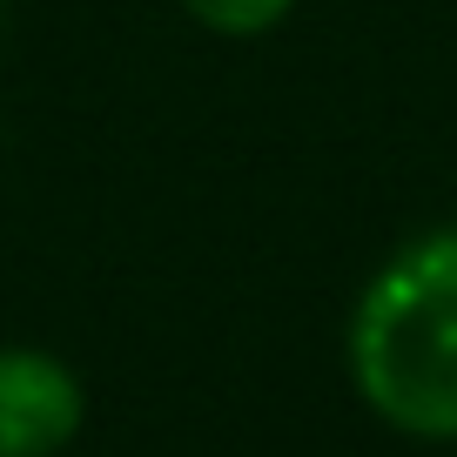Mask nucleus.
Returning a JSON list of instances; mask_svg holds the SVG:
<instances>
[{
    "instance_id": "1",
    "label": "nucleus",
    "mask_w": 457,
    "mask_h": 457,
    "mask_svg": "<svg viewBox=\"0 0 457 457\" xmlns=\"http://www.w3.org/2000/svg\"><path fill=\"white\" fill-rule=\"evenodd\" d=\"M350 377L390 430L457 444V228L370 276L350 316Z\"/></svg>"
},
{
    "instance_id": "2",
    "label": "nucleus",
    "mask_w": 457,
    "mask_h": 457,
    "mask_svg": "<svg viewBox=\"0 0 457 457\" xmlns=\"http://www.w3.org/2000/svg\"><path fill=\"white\" fill-rule=\"evenodd\" d=\"M81 430V377L47 350H0V457H54Z\"/></svg>"
},
{
    "instance_id": "3",
    "label": "nucleus",
    "mask_w": 457,
    "mask_h": 457,
    "mask_svg": "<svg viewBox=\"0 0 457 457\" xmlns=\"http://www.w3.org/2000/svg\"><path fill=\"white\" fill-rule=\"evenodd\" d=\"M175 7L209 34H270L296 0H175Z\"/></svg>"
}]
</instances>
